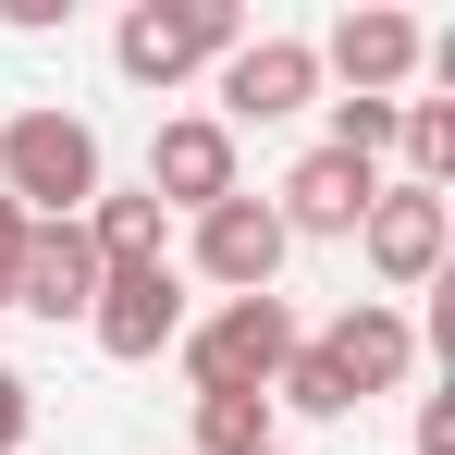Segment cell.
<instances>
[{
	"mask_svg": "<svg viewBox=\"0 0 455 455\" xmlns=\"http://www.w3.org/2000/svg\"><path fill=\"white\" fill-rule=\"evenodd\" d=\"M12 271H25V210L0 197V307H12Z\"/></svg>",
	"mask_w": 455,
	"mask_h": 455,
	"instance_id": "d6986e66",
	"label": "cell"
},
{
	"mask_svg": "<svg viewBox=\"0 0 455 455\" xmlns=\"http://www.w3.org/2000/svg\"><path fill=\"white\" fill-rule=\"evenodd\" d=\"M307 345L345 370V394H357V406H370V394H394V381L419 370V320H406L394 296H357L345 320H332V332H307Z\"/></svg>",
	"mask_w": 455,
	"mask_h": 455,
	"instance_id": "ba28073f",
	"label": "cell"
},
{
	"mask_svg": "<svg viewBox=\"0 0 455 455\" xmlns=\"http://www.w3.org/2000/svg\"><path fill=\"white\" fill-rule=\"evenodd\" d=\"M271 443V394H197V455H259Z\"/></svg>",
	"mask_w": 455,
	"mask_h": 455,
	"instance_id": "9a60e30c",
	"label": "cell"
},
{
	"mask_svg": "<svg viewBox=\"0 0 455 455\" xmlns=\"http://www.w3.org/2000/svg\"><path fill=\"white\" fill-rule=\"evenodd\" d=\"M86 246H99V271L160 259V197L148 185H99V197H86Z\"/></svg>",
	"mask_w": 455,
	"mask_h": 455,
	"instance_id": "4fadbf2b",
	"label": "cell"
},
{
	"mask_svg": "<svg viewBox=\"0 0 455 455\" xmlns=\"http://www.w3.org/2000/svg\"><path fill=\"white\" fill-rule=\"evenodd\" d=\"M283 246H296V234L271 222V197H246V185H234L222 210H197V271H210L222 296H271V283H283Z\"/></svg>",
	"mask_w": 455,
	"mask_h": 455,
	"instance_id": "8992f818",
	"label": "cell"
},
{
	"mask_svg": "<svg viewBox=\"0 0 455 455\" xmlns=\"http://www.w3.org/2000/svg\"><path fill=\"white\" fill-rule=\"evenodd\" d=\"M0 197L25 222H86V197H99V124L86 111H12L0 124Z\"/></svg>",
	"mask_w": 455,
	"mask_h": 455,
	"instance_id": "6da1fadb",
	"label": "cell"
},
{
	"mask_svg": "<svg viewBox=\"0 0 455 455\" xmlns=\"http://www.w3.org/2000/svg\"><path fill=\"white\" fill-rule=\"evenodd\" d=\"M12 307H25V320H86V307H99V246H86V222H25Z\"/></svg>",
	"mask_w": 455,
	"mask_h": 455,
	"instance_id": "8fae6325",
	"label": "cell"
},
{
	"mask_svg": "<svg viewBox=\"0 0 455 455\" xmlns=\"http://www.w3.org/2000/svg\"><path fill=\"white\" fill-rule=\"evenodd\" d=\"M259 455H283V443H259Z\"/></svg>",
	"mask_w": 455,
	"mask_h": 455,
	"instance_id": "ffe728a7",
	"label": "cell"
},
{
	"mask_svg": "<svg viewBox=\"0 0 455 455\" xmlns=\"http://www.w3.org/2000/svg\"><path fill=\"white\" fill-rule=\"evenodd\" d=\"M307 50H320V75H345V99H394V86L431 62V37H419L406 12H381V0H370V12H345L332 37H307Z\"/></svg>",
	"mask_w": 455,
	"mask_h": 455,
	"instance_id": "52a82bcc",
	"label": "cell"
},
{
	"mask_svg": "<svg viewBox=\"0 0 455 455\" xmlns=\"http://www.w3.org/2000/svg\"><path fill=\"white\" fill-rule=\"evenodd\" d=\"M86 332H99V357H124V370H148L160 345H185V283H172V259L99 271V307H86Z\"/></svg>",
	"mask_w": 455,
	"mask_h": 455,
	"instance_id": "5b68a950",
	"label": "cell"
},
{
	"mask_svg": "<svg viewBox=\"0 0 455 455\" xmlns=\"http://www.w3.org/2000/svg\"><path fill=\"white\" fill-rule=\"evenodd\" d=\"M148 197L160 210H222L234 197V136L210 124V111H172L148 136Z\"/></svg>",
	"mask_w": 455,
	"mask_h": 455,
	"instance_id": "9c48e42d",
	"label": "cell"
},
{
	"mask_svg": "<svg viewBox=\"0 0 455 455\" xmlns=\"http://www.w3.org/2000/svg\"><path fill=\"white\" fill-rule=\"evenodd\" d=\"M234 37H246L234 0H136V12L111 25V62H124L136 86H185L197 62H222Z\"/></svg>",
	"mask_w": 455,
	"mask_h": 455,
	"instance_id": "3957f363",
	"label": "cell"
},
{
	"mask_svg": "<svg viewBox=\"0 0 455 455\" xmlns=\"http://www.w3.org/2000/svg\"><path fill=\"white\" fill-rule=\"evenodd\" d=\"M283 357H296V307H283V296H222L197 332H185L197 394H271Z\"/></svg>",
	"mask_w": 455,
	"mask_h": 455,
	"instance_id": "7a4b0ae2",
	"label": "cell"
},
{
	"mask_svg": "<svg viewBox=\"0 0 455 455\" xmlns=\"http://www.w3.org/2000/svg\"><path fill=\"white\" fill-rule=\"evenodd\" d=\"M394 148H406V185L443 197V172H455V99H419V111L394 124Z\"/></svg>",
	"mask_w": 455,
	"mask_h": 455,
	"instance_id": "5bb4252c",
	"label": "cell"
},
{
	"mask_svg": "<svg viewBox=\"0 0 455 455\" xmlns=\"http://www.w3.org/2000/svg\"><path fill=\"white\" fill-rule=\"evenodd\" d=\"M443 197H431V185H381L370 197V222H357V246H370V271L381 283H431V271H443Z\"/></svg>",
	"mask_w": 455,
	"mask_h": 455,
	"instance_id": "7c38bea8",
	"label": "cell"
},
{
	"mask_svg": "<svg viewBox=\"0 0 455 455\" xmlns=\"http://www.w3.org/2000/svg\"><path fill=\"white\" fill-rule=\"evenodd\" d=\"M271 394H283L296 419H357V394H345V370H332V357H320L307 332H296V357H283V381H271Z\"/></svg>",
	"mask_w": 455,
	"mask_h": 455,
	"instance_id": "2e32d148",
	"label": "cell"
},
{
	"mask_svg": "<svg viewBox=\"0 0 455 455\" xmlns=\"http://www.w3.org/2000/svg\"><path fill=\"white\" fill-rule=\"evenodd\" d=\"M381 197V160H345V148H307L296 172H283V197H271V222L283 234H357Z\"/></svg>",
	"mask_w": 455,
	"mask_h": 455,
	"instance_id": "30bf717a",
	"label": "cell"
},
{
	"mask_svg": "<svg viewBox=\"0 0 455 455\" xmlns=\"http://www.w3.org/2000/svg\"><path fill=\"white\" fill-rule=\"evenodd\" d=\"M210 99H222V111H210V124H296L307 99H320V50H307V37H234L222 62H210Z\"/></svg>",
	"mask_w": 455,
	"mask_h": 455,
	"instance_id": "277c9868",
	"label": "cell"
},
{
	"mask_svg": "<svg viewBox=\"0 0 455 455\" xmlns=\"http://www.w3.org/2000/svg\"><path fill=\"white\" fill-rule=\"evenodd\" d=\"M25 431H37V381L0 370V455H25Z\"/></svg>",
	"mask_w": 455,
	"mask_h": 455,
	"instance_id": "ac0fdd59",
	"label": "cell"
},
{
	"mask_svg": "<svg viewBox=\"0 0 455 455\" xmlns=\"http://www.w3.org/2000/svg\"><path fill=\"white\" fill-rule=\"evenodd\" d=\"M394 124H406L394 99H332V136H320V148H345V160H381V148H394Z\"/></svg>",
	"mask_w": 455,
	"mask_h": 455,
	"instance_id": "e0dca14e",
	"label": "cell"
}]
</instances>
